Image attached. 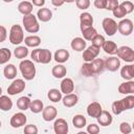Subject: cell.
Here are the masks:
<instances>
[{
    "mask_svg": "<svg viewBox=\"0 0 134 134\" xmlns=\"http://www.w3.org/2000/svg\"><path fill=\"white\" fill-rule=\"evenodd\" d=\"M134 107V96L132 94L126 96L125 98H121L119 100H115L112 104V112L115 115L120 114L121 112L132 109Z\"/></svg>",
    "mask_w": 134,
    "mask_h": 134,
    "instance_id": "obj_1",
    "label": "cell"
},
{
    "mask_svg": "<svg viewBox=\"0 0 134 134\" xmlns=\"http://www.w3.org/2000/svg\"><path fill=\"white\" fill-rule=\"evenodd\" d=\"M19 68H20L22 76L25 80L31 81L36 76V66H35L32 61H30V60L21 61V63L19 65Z\"/></svg>",
    "mask_w": 134,
    "mask_h": 134,
    "instance_id": "obj_2",
    "label": "cell"
},
{
    "mask_svg": "<svg viewBox=\"0 0 134 134\" xmlns=\"http://www.w3.org/2000/svg\"><path fill=\"white\" fill-rule=\"evenodd\" d=\"M31 59L34 62L41 63V64H48L50 63L52 55L50 50L48 49H41V48H36L35 50L31 51Z\"/></svg>",
    "mask_w": 134,
    "mask_h": 134,
    "instance_id": "obj_3",
    "label": "cell"
},
{
    "mask_svg": "<svg viewBox=\"0 0 134 134\" xmlns=\"http://www.w3.org/2000/svg\"><path fill=\"white\" fill-rule=\"evenodd\" d=\"M22 23H23V26H24V28L27 32L36 34L40 30V25H39L38 19L32 14L25 15L22 19Z\"/></svg>",
    "mask_w": 134,
    "mask_h": 134,
    "instance_id": "obj_4",
    "label": "cell"
},
{
    "mask_svg": "<svg viewBox=\"0 0 134 134\" xmlns=\"http://www.w3.org/2000/svg\"><path fill=\"white\" fill-rule=\"evenodd\" d=\"M23 41H24L23 28L18 24L13 25L9 30V42L14 45H19Z\"/></svg>",
    "mask_w": 134,
    "mask_h": 134,
    "instance_id": "obj_5",
    "label": "cell"
},
{
    "mask_svg": "<svg viewBox=\"0 0 134 134\" xmlns=\"http://www.w3.org/2000/svg\"><path fill=\"white\" fill-rule=\"evenodd\" d=\"M116 54L118 59H121L125 62H128V63L134 62V50L129 46H121L117 48Z\"/></svg>",
    "mask_w": 134,
    "mask_h": 134,
    "instance_id": "obj_6",
    "label": "cell"
},
{
    "mask_svg": "<svg viewBox=\"0 0 134 134\" xmlns=\"http://www.w3.org/2000/svg\"><path fill=\"white\" fill-rule=\"evenodd\" d=\"M24 89H25V82L22 79H17V80H14L13 83L8 86L7 92L9 95H16L23 92Z\"/></svg>",
    "mask_w": 134,
    "mask_h": 134,
    "instance_id": "obj_7",
    "label": "cell"
},
{
    "mask_svg": "<svg viewBox=\"0 0 134 134\" xmlns=\"http://www.w3.org/2000/svg\"><path fill=\"white\" fill-rule=\"evenodd\" d=\"M117 30L122 36H129L133 31V22L130 19H122L117 23Z\"/></svg>",
    "mask_w": 134,
    "mask_h": 134,
    "instance_id": "obj_8",
    "label": "cell"
},
{
    "mask_svg": "<svg viewBox=\"0 0 134 134\" xmlns=\"http://www.w3.org/2000/svg\"><path fill=\"white\" fill-rule=\"evenodd\" d=\"M103 28L108 36H113L117 31V23L111 18H105L103 20Z\"/></svg>",
    "mask_w": 134,
    "mask_h": 134,
    "instance_id": "obj_9",
    "label": "cell"
},
{
    "mask_svg": "<svg viewBox=\"0 0 134 134\" xmlns=\"http://www.w3.org/2000/svg\"><path fill=\"white\" fill-rule=\"evenodd\" d=\"M99 53V47H96L94 45H91L89 47H87L86 49H84L83 52V59L85 62H91L92 60L96 59V57Z\"/></svg>",
    "mask_w": 134,
    "mask_h": 134,
    "instance_id": "obj_10",
    "label": "cell"
},
{
    "mask_svg": "<svg viewBox=\"0 0 134 134\" xmlns=\"http://www.w3.org/2000/svg\"><path fill=\"white\" fill-rule=\"evenodd\" d=\"M27 121V118H26V115L22 112H18V113H15L12 118H10V126L13 128H20L22 126H24Z\"/></svg>",
    "mask_w": 134,
    "mask_h": 134,
    "instance_id": "obj_11",
    "label": "cell"
},
{
    "mask_svg": "<svg viewBox=\"0 0 134 134\" xmlns=\"http://www.w3.org/2000/svg\"><path fill=\"white\" fill-rule=\"evenodd\" d=\"M53 131L55 134H67L69 131L67 121L64 118L55 119V121L53 124Z\"/></svg>",
    "mask_w": 134,
    "mask_h": 134,
    "instance_id": "obj_12",
    "label": "cell"
},
{
    "mask_svg": "<svg viewBox=\"0 0 134 134\" xmlns=\"http://www.w3.org/2000/svg\"><path fill=\"white\" fill-rule=\"evenodd\" d=\"M104 65L107 70L114 72L120 67V60L116 57H110L106 59V61H104Z\"/></svg>",
    "mask_w": 134,
    "mask_h": 134,
    "instance_id": "obj_13",
    "label": "cell"
},
{
    "mask_svg": "<svg viewBox=\"0 0 134 134\" xmlns=\"http://www.w3.org/2000/svg\"><path fill=\"white\" fill-rule=\"evenodd\" d=\"M58 115V110L53 106H47L46 108H43L42 110V116L45 121H51L55 119Z\"/></svg>",
    "mask_w": 134,
    "mask_h": 134,
    "instance_id": "obj_14",
    "label": "cell"
},
{
    "mask_svg": "<svg viewBox=\"0 0 134 134\" xmlns=\"http://www.w3.org/2000/svg\"><path fill=\"white\" fill-rule=\"evenodd\" d=\"M96 119H97L98 125H100V126H103V127H108V126H110V125L112 124V120H113L112 115H111L108 111H106V110H102L100 114L96 117Z\"/></svg>",
    "mask_w": 134,
    "mask_h": 134,
    "instance_id": "obj_15",
    "label": "cell"
},
{
    "mask_svg": "<svg viewBox=\"0 0 134 134\" xmlns=\"http://www.w3.org/2000/svg\"><path fill=\"white\" fill-rule=\"evenodd\" d=\"M80 24H81V30L87 27H90L93 25V18L91 16V14L84 12L80 15Z\"/></svg>",
    "mask_w": 134,
    "mask_h": 134,
    "instance_id": "obj_16",
    "label": "cell"
},
{
    "mask_svg": "<svg viewBox=\"0 0 134 134\" xmlns=\"http://www.w3.org/2000/svg\"><path fill=\"white\" fill-rule=\"evenodd\" d=\"M102 106L99 103L97 102H92L91 104L88 105L87 107V114L90 116V117H93V118H96L100 112H102Z\"/></svg>",
    "mask_w": 134,
    "mask_h": 134,
    "instance_id": "obj_17",
    "label": "cell"
},
{
    "mask_svg": "<svg viewBox=\"0 0 134 134\" xmlns=\"http://www.w3.org/2000/svg\"><path fill=\"white\" fill-rule=\"evenodd\" d=\"M120 75L126 81L133 80V77H134V65L133 64H129V65H125L124 67H121Z\"/></svg>",
    "mask_w": 134,
    "mask_h": 134,
    "instance_id": "obj_18",
    "label": "cell"
},
{
    "mask_svg": "<svg viewBox=\"0 0 134 134\" xmlns=\"http://www.w3.org/2000/svg\"><path fill=\"white\" fill-rule=\"evenodd\" d=\"M74 90V83L70 77H65L61 82V92L64 94H68L73 92Z\"/></svg>",
    "mask_w": 134,
    "mask_h": 134,
    "instance_id": "obj_19",
    "label": "cell"
},
{
    "mask_svg": "<svg viewBox=\"0 0 134 134\" xmlns=\"http://www.w3.org/2000/svg\"><path fill=\"white\" fill-rule=\"evenodd\" d=\"M118 92L121 94H133L134 93V82L133 80L121 83L118 87Z\"/></svg>",
    "mask_w": 134,
    "mask_h": 134,
    "instance_id": "obj_20",
    "label": "cell"
},
{
    "mask_svg": "<svg viewBox=\"0 0 134 134\" xmlns=\"http://www.w3.org/2000/svg\"><path fill=\"white\" fill-rule=\"evenodd\" d=\"M62 102H63V105H64L65 107L71 108V107H73V106H75V105L77 104L79 97H77L76 94H74V93L71 92V93L66 94V95L62 98Z\"/></svg>",
    "mask_w": 134,
    "mask_h": 134,
    "instance_id": "obj_21",
    "label": "cell"
},
{
    "mask_svg": "<svg viewBox=\"0 0 134 134\" xmlns=\"http://www.w3.org/2000/svg\"><path fill=\"white\" fill-rule=\"evenodd\" d=\"M89 63H90V66H91V70H92L93 75L100 73L104 70V68H105L104 61L102 59H94V60H92Z\"/></svg>",
    "mask_w": 134,
    "mask_h": 134,
    "instance_id": "obj_22",
    "label": "cell"
},
{
    "mask_svg": "<svg viewBox=\"0 0 134 134\" xmlns=\"http://www.w3.org/2000/svg\"><path fill=\"white\" fill-rule=\"evenodd\" d=\"M37 18L42 21V22H48L51 20L52 18V13L49 8L47 7H43V8H40L37 13Z\"/></svg>",
    "mask_w": 134,
    "mask_h": 134,
    "instance_id": "obj_23",
    "label": "cell"
},
{
    "mask_svg": "<svg viewBox=\"0 0 134 134\" xmlns=\"http://www.w3.org/2000/svg\"><path fill=\"white\" fill-rule=\"evenodd\" d=\"M69 59V52L66 49H58L54 52V61L59 64L67 62Z\"/></svg>",
    "mask_w": 134,
    "mask_h": 134,
    "instance_id": "obj_24",
    "label": "cell"
},
{
    "mask_svg": "<svg viewBox=\"0 0 134 134\" xmlns=\"http://www.w3.org/2000/svg\"><path fill=\"white\" fill-rule=\"evenodd\" d=\"M71 48L73 49V50H75V51H82V50H84L85 48H86V46H87V44H86V41L83 39V38H80V37H77V38H74L72 41H71Z\"/></svg>",
    "mask_w": 134,
    "mask_h": 134,
    "instance_id": "obj_25",
    "label": "cell"
},
{
    "mask_svg": "<svg viewBox=\"0 0 134 134\" xmlns=\"http://www.w3.org/2000/svg\"><path fill=\"white\" fill-rule=\"evenodd\" d=\"M3 74L5 79L7 80H13L17 76V68L14 64H7L4 69H3Z\"/></svg>",
    "mask_w": 134,
    "mask_h": 134,
    "instance_id": "obj_26",
    "label": "cell"
},
{
    "mask_svg": "<svg viewBox=\"0 0 134 134\" xmlns=\"http://www.w3.org/2000/svg\"><path fill=\"white\" fill-rule=\"evenodd\" d=\"M32 8H34L32 3L28 2V1H22V2H20L19 5H18V10H19V13H21V14L24 15V16L31 14Z\"/></svg>",
    "mask_w": 134,
    "mask_h": 134,
    "instance_id": "obj_27",
    "label": "cell"
},
{
    "mask_svg": "<svg viewBox=\"0 0 134 134\" xmlns=\"http://www.w3.org/2000/svg\"><path fill=\"white\" fill-rule=\"evenodd\" d=\"M51 73H52V75H53L54 77H57V79H62V77H64V76L66 75L67 69H66V67H65L64 65L59 64V65H55V66L52 67Z\"/></svg>",
    "mask_w": 134,
    "mask_h": 134,
    "instance_id": "obj_28",
    "label": "cell"
},
{
    "mask_svg": "<svg viewBox=\"0 0 134 134\" xmlns=\"http://www.w3.org/2000/svg\"><path fill=\"white\" fill-rule=\"evenodd\" d=\"M13 108V100L7 95H0V110L9 111Z\"/></svg>",
    "mask_w": 134,
    "mask_h": 134,
    "instance_id": "obj_29",
    "label": "cell"
},
{
    "mask_svg": "<svg viewBox=\"0 0 134 134\" xmlns=\"http://www.w3.org/2000/svg\"><path fill=\"white\" fill-rule=\"evenodd\" d=\"M104 51L106 53H109V54H116V51H117V45L115 44V42L113 41H105L104 44L102 45Z\"/></svg>",
    "mask_w": 134,
    "mask_h": 134,
    "instance_id": "obj_30",
    "label": "cell"
},
{
    "mask_svg": "<svg viewBox=\"0 0 134 134\" xmlns=\"http://www.w3.org/2000/svg\"><path fill=\"white\" fill-rule=\"evenodd\" d=\"M24 43L27 47H38L41 44V38L39 36H28L24 39Z\"/></svg>",
    "mask_w": 134,
    "mask_h": 134,
    "instance_id": "obj_31",
    "label": "cell"
},
{
    "mask_svg": "<svg viewBox=\"0 0 134 134\" xmlns=\"http://www.w3.org/2000/svg\"><path fill=\"white\" fill-rule=\"evenodd\" d=\"M82 31V35H83V39L85 41H91L93 39V37L97 34L96 29L93 27V26H90V27H87V28H84L81 30Z\"/></svg>",
    "mask_w": 134,
    "mask_h": 134,
    "instance_id": "obj_32",
    "label": "cell"
},
{
    "mask_svg": "<svg viewBox=\"0 0 134 134\" xmlns=\"http://www.w3.org/2000/svg\"><path fill=\"white\" fill-rule=\"evenodd\" d=\"M86 122H87L86 117L81 114H77V115L73 116V118H72V125L74 126V128H77V129L84 128L86 126Z\"/></svg>",
    "mask_w": 134,
    "mask_h": 134,
    "instance_id": "obj_33",
    "label": "cell"
},
{
    "mask_svg": "<svg viewBox=\"0 0 134 134\" xmlns=\"http://www.w3.org/2000/svg\"><path fill=\"white\" fill-rule=\"evenodd\" d=\"M29 105H30V99L27 96H21L17 100V107L21 111H25V110L29 109Z\"/></svg>",
    "mask_w": 134,
    "mask_h": 134,
    "instance_id": "obj_34",
    "label": "cell"
},
{
    "mask_svg": "<svg viewBox=\"0 0 134 134\" xmlns=\"http://www.w3.org/2000/svg\"><path fill=\"white\" fill-rule=\"evenodd\" d=\"M44 108V105L42 103V100L40 99H34V100H30V105H29V109L32 113H40L42 112Z\"/></svg>",
    "mask_w": 134,
    "mask_h": 134,
    "instance_id": "obj_35",
    "label": "cell"
},
{
    "mask_svg": "<svg viewBox=\"0 0 134 134\" xmlns=\"http://www.w3.org/2000/svg\"><path fill=\"white\" fill-rule=\"evenodd\" d=\"M47 97L49 98V100L53 102V103H58L62 99V92L59 91L58 89H50L47 93Z\"/></svg>",
    "mask_w": 134,
    "mask_h": 134,
    "instance_id": "obj_36",
    "label": "cell"
},
{
    "mask_svg": "<svg viewBox=\"0 0 134 134\" xmlns=\"http://www.w3.org/2000/svg\"><path fill=\"white\" fill-rule=\"evenodd\" d=\"M12 57V52L8 48H0V65L6 64Z\"/></svg>",
    "mask_w": 134,
    "mask_h": 134,
    "instance_id": "obj_37",
    "label": "cell"
},
{
    "mask_svg": "<svg viewBox=\"0 0 134 134\" xmlns=\"http://www.w3.org/2000/svg\"><path fill=\"white\" fill-rule=\"evenodd\" d=\"M28 54V49L25 46H18L14 50V55L17 59H24Z\"/></svg>",
    "mask_w": 134,
    "mask_h": 134,
    "instance_id": "obj_38",
    "label": "cell"
},
{
    "mask_svg": "<svg viewBox=\"0 0 134 134\" xmlns=\"http://www.w3.org/2000/svg\"><path fill=\"white\" fill-rule=\"evenodd\" d=\"M112 13H113V16H114V17L119 18V19H121V18L126 17V15H128L127 12L125 10V8H124L120 4H118V5L112 10Z\"/></svg>",
    "mask_w": 134,
    "mask_h": 134,
    "instance_id": "obj_39",
    "label": "cell"
},
{
    "mask_svg": "<svg viewBox=\"0 0 134 134\" xmlns=\"http://www.w3.org/2000/svg\"><path fill=\"white\" fill-rule=\"evenodd\" d=\"M106 40H105V37L104 36H102V35H98V34H96L94 37H93V39L91 40V42H92V45H94V46H96V47H102V45L104 44V42H105Z\"/></svg>",
    "mask_w": 134,
    "mask_h": 134,
    "instance_id": "obj_40",
    "label": "cell"
},
{
    "mask_svg": "<svg viewBox=\"0 0 134 134\" xmlns=\"http://www.w3.org/2000/svg\"><path fill=\"white\" fill-rule=\"evenodd\" d=\"M81 71H82V73H83L85 76H92V75H93L92 70H91V66H90V63H89V62H86V63L83 64Z\"/></svg>",
    "mask_w": 134,
    "mask_h": 134,
    "instance_id": "obj_41",
    "label": "cell"
},
{
    "mask_svg": "<svg viewBox=\"0 0 134 134\" xmlns=\"http://www.w3.org/2000/svg\"><path fill=\"white\" fill-rule=\"evenodd\" d=\"M119 131L122 133V134H129L131 133L132 131V128H131V125L127 121H124L119 125Z\"/></svg>",
    "mask_w": 134,
    "mask_h": 134,
    "instance_id": "obj_42",
    "label": "cell"
},
{
    "mask_svg": "<svg viewBox=\"0 0 134 134\" xmlns=\"http://www.w3.org/2000/svg\"><path fill=\"white\" fill-rule=\"evenodd\" d=\"M75 4L80 9H87L90 6V0H75Z\"/></svg>",
    "mask_w": 134,
    "mask_h": 134,
    "instance_id": "obj_43",
    "label": "cell"
},
{
    "mask_svg": "<svg viewBox=\"0 0 134 134\" xmlns=\"http://www.w3.org/2000/svg\"><path fill=\"white\" fill-rule=\"evenodd\" d=\"M120 5L125 8V10L127 12V14H131L134 9V4L131 1H124L120 3Z\"/></svg>",
    "mask_w": 134,
    "mask_h": 134,
    "instance_id": "obj_44",
    "label": "cell"
},
{
    "mask_svg": "<svg viewBox=\"0 0 134 134\" xmlns=\"http://www.w3.org/2000/svg\"><path fill=\"white\" fill-rule=\"evenodd\" d=\"M118 4H119L118 0H106V7H105V9L113 10Z\"/></svg>",
    "mask_w": 134,
    "mask_h": 134,
    "instance_id": "obj_45",
    "label": "cell"
},
{
    "mask_svg": "<svg viewBox=\"0 0 134 134\" xmlns=\"http://www.w3.org/2000/svg\"><path fill=\"white\" fill-rule=\"evenodd\" d=\"M24 133H26V134H37L38 133V128L35 125H27L24 128Z\"/></svg>",
    "mask_w": 134,
    "mask_h": 134,
    "instance_id": "obj_46",
    "label": "cell"
},
{
    "mask_svg": "<svg viewBox=\"0 0 134 134\" xmlns=\"http://www.w3.org/2000/svg\"><path fill=\"white\" fill-rule=\"evenodd\" d=\"M87 132L90 134H97L99 132V127L96 124H90L87 126Z\"/></svg>",
    "mask_w": 134,
    "mask_h": 134,
    "instance_id": "obj_47",
    "label": "cell"
},
{
    "mask_svg": "<svg viewBox=\"0 0 134 134\" xmlns=\"http://www.w3.org/2000/svg\"><path fill=\"white\" fill-rule=\"evenodd\" d=\"M6 37H7V31H6V28L2 25H0V43L1 42H4L6 40Z\"/></svg>",
    "mask_w": 134,
    "mask_h": 134,
    "instance_id": "obj_48",
    "label": "cell"
},
{
    "mask_svg": "<svg viewBox=\"0 0 134 134\" xmlns=\"http://www.w3.org/2000/svg\"><path fill=\"white\" fill-rule=\"evenodd\" d=\"M93 4L98 9H105V7H106V0H94Z\"/></svg>",
    "mask_w": 134,
    "mask_h": 134,
    "instance_id": "obj_49",
    "label": "cell"
},
{
    "mask_svg": "<svg viewBox=\"0 0 134 134\" xmlns=\"http://www.w3.org/2000/svg\"><path fill=\"white\" fill-rule=\"evenodd\" d=\"M32 5L38 6V7H42L45 4V0H31Z\"/></svg>",
    "mask_w": 134,
    "mask_h": 134,
    "instance_id": "obj_50",
    "label": "cell"
},
{
    "mask_svg": "<svg viewBox=\"0 0 134 134\" xmlns=\"http://www.w3.org/2000/svg\"><path fill=\"white\" fill-rule=\"evenodd\" d=\"M51 3H52V5L59 7V6H62L65 3V1L64 0H51Z\"/></svg>",
    "mask_w": 134,
    "mask_h": 134,
    "instance_id": "obj_51",
    "label": "cell"
},
{
    "mask_svg": "<svg viewBox=\"0 0 134 134\" xmlns=\"http://www.w3.org/2000/svg\"><path fill=\"white\" fill-rule=\"evenodd\" d=\"M65 2H67V3H72V2H75V0H64Z\"/></svg>",
    "mask_w": 134,
    "mask_h": 134,
    "instance_id": "obj_52",
    "label": "cell"
},
{
    "mask_svg": "<svg viewBox=\"0 0 134 134\" xmlns=\"http://www.w3.org/2000/svg\"><path fill=\"white\" fill-rule=\"evenodd\" d=\"M4 2H7V3H9V2H13L14 0H3Z\"/></svg>",
    "mask_w": 134,
    "mask_h": 134,
    "instance_id": "obj_53",
    "label": "cell"
},
{
    "mask_svg": "<svg viewBox=\"0 0 134 134\" xmlns=\"http://www.w3.org/2000/svg\"><path fill=\"white\" fill-rule=\"evenodd\" d=\"M1 94H2V88L0 87V95H1Z\"/></svg>",
    "mask_w": 134,
    "mask_h": 134,
    "instance_id": "obj_54",
    "label": "cell"
},
{
    "mask_svg": "<svg viewBox=\"0 0 134 134\" xmlns=\"http://www.w3.org/2000/svg\"><path fill=\"white\" fill-rule=\"evenodd\" d=\"M0 128H1V121H0Z\"/></svg>",
    "mask_w": 134,
    "mask_h": 134,
    "instance_id": "obj_55",
    "label": "cell"
}]
</instances>
